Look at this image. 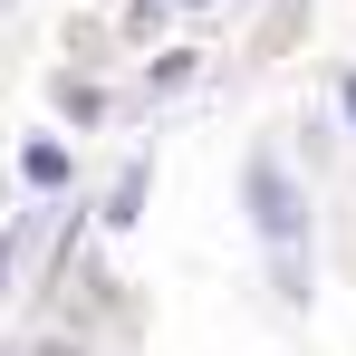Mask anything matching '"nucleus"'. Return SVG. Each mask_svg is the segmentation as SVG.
I'll return each mask as SVG.
<instances>
[{
	"label": "nucleus",
	"mask_w": 356,
	"mask_h": 356,
	"mask_svg": "<svg viewBox=\"0 0 356 356\" xmlns=\"http://www.w3.org/2000/svg\"><path fill=\"white\" fill-rule=\"evenodd\" d=\"M241 193H250V222H260V241H270V260H280V289H308V212H298L289 174L260 154L250 174H241Z\"/></svg>",
	"instance_id": "obj_1"
},
{
	"label": "nucleus",
	"mask_w": 356,
	"mask_h": 356,
	"mask_svg": "<svg viewBox=\"0 0 356 356\" xmlns=\"http://www.w3.org/2000/svg\"><path fill=\"white\" fill-rule=\"evenodd\" d=\"M19 174L39 183V193H58V183H67V145H49V135H29V145H19Z\"/></svg>",
	"instance_id": "obj_2"
},
{
	"label": "nucleus",
	"mask_w": 356,
	"mask_h": 356,
	"mask_svg": "<svg viewBox=\"0 0 356 356\" xmlns=\"http://www.w3.org/2000/svg\"><path fill=\"white\" fill-rule=\"evenodd\" d=\"M58 106H67V116H77V125H97V116H106V97H97L87 77H77V87H58Z\"/></svg>",
	"instance_id": "obj_3"
},
{
	"label": "nucleus",
	"mask_w": 356,
	"mask_h": 356,
	"mask_svg": "<svg viewBox=\"0 0 356 356\" xmlns=\"http://www.w3.org/2000/svg\"><path fill=\"white\" fill-rule=\"evenodd\" d=\"M135 212H145V183H116V202H106V232H125Z\"/></svg>",
	"instance_id": "obj_4"
},
{
	"label": "nucleus",
	"mask_w": 356,
	"mask_h": 356,
	"mask_svg": "<svg viewBox=\"0 0 356 356\" xmlns=\"http://www.w3.org/2000/svg\"><path fill=\"white\" fill-rule=\"evenodd\" d=\"M10 260H19V232H0V280H10Z\"/></svg>",
	"instance_id": "obj_5"
},
{
	"label": "nucleus",
	"mask_w": 356,
	"mask_h": 356,
	"mask_svg": "<svg viewBox=\"0 0 356 356\" xmlns=\"http://www.w3.org/2000/svg\"><path fill=\"white\" fill-rule=\"evenodd\" d=\"M337 97H347V125H356V77H347V87H337Z\"/></svg>",
	"instance_id": "obj_6"
}]
</instances>
